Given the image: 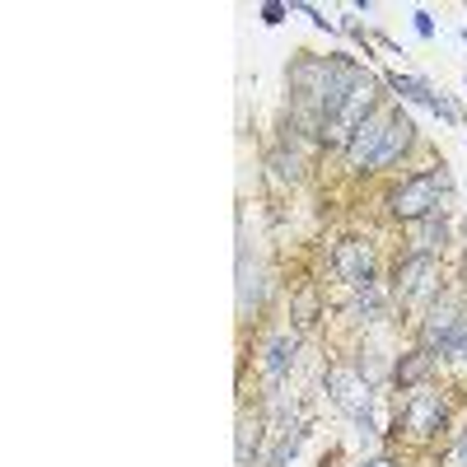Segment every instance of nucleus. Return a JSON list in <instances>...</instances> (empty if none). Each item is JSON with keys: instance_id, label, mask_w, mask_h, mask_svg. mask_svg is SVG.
Here are the masks:
<instances>
[{"instance_id": "20e7f679", "label": "nucleus", "mask_w": 467, "mask_h": 467, "mask_svg": "<svg viewBox=\"0 0 467 467\" xmlns=\"http://www.w3.org/2000/svg\"><path fill=\"white\" fill-rule=\"evenodd\" d=\"M393 295L407 308H431L440 299V257H425V253H407L393 271Z\"/></svg>"}, {"instance_id": "f8f14e48", "label": "nucleus", "mask_w": 467, "mask_h": 467, "mask_svg": "<svg viewBox=\"0 0 467 467\" xmlns=\"http://www.w3.org/2000/svg\"><path fill=\"white\" fill-rule=\"evenodd\" d=\"M266 169H271V178H276V182H299L304 178V154L290 150V145H281V150L266 154Z\"/></svg>"}, {"instance_id": "2eb2a0df", "label": "nucleus", "mask_w": 467, "mask_h": 467, "mask_svg": "<svg viewBox=\"0 0 467 467\" xmlns=\"http://www.w3.org/2000/svg\"><path fill=\"white\" fill-rule=\"evenodd\" d=\"M314 314H318V290H304V295L295 299V318H299V323H314Z\"/></svg>"}, {"instance_id": "ddd939ff", "label": "nucleus", "mask_w": 467, "mask_h": 467, "mask_svg": "<svg viewBox=\"0 0 467 467\" xmlns=\"http://www.w3.org/2000/svg\"><path fill=\"white\" fill-rule=\"evenodd\" d=\"M388 85H393L402 99H411V103H435V89L420 85V80H411V75H388Z\"/></svg>"}, {"instance_id": "f257e3e1", "label": "nucleus", "mask_w": 467, "mask_h": 467, "mask_svg": "<svg viewBox=\"0 0 467 467\" xmlns=\"http://www.w3.org/2000/svg\"><path fill=\"white\" fill-rule=\"evenodd\" d=\"M383 206H388V215L402 220V224H420L425 215L449 211V173L444 169L411 173V178H402L393 192H388Z\"/></svg>"}, {"instance_id": "9b49d317", "label": "nucleus", "mask_w": 467, "mask_h": 467, "mask_svg": "<svg viewBox=\"0 0 467 467\" xmlns=\"http://www.w3.org/2000/svg\"><path fill=\"white\" fill-rule=\"evenodd\" d=\"M435 360H440L435 350H425V346H420V350H411V356H407V360L393 369V379H398L402 388H420V379L435 369Z\"/></svg>"}, {"instance_id": "39448f33", "label": "nucleus", "mask_w": 467, "mask_h": 467, "mask_svg": "<svg viewBox=\"0 0 467 467\" xmlns=\"http://www.w3.org/2000/svg\"><path fill=\"white\" fill-rule=\"evenodd\" d=\"M327 393H332V402H337L350 420H356L365 435H374V416H369L374 383H369V374H365V369H350V365L327 369Z\"/></svg>"}, {"instance_id": "f03ea898", "label": "nucleus", "mask_w": 467, "mask_h": 467, "mask_svg": "<svg viewBox=\"0 0 467 467\" xmlns=\"http://www.w3.org/2000/svg\"><path fill=\"white\" fill-rule=\"evenodd\" d=\"M449 420V398L435 393V388H411L407 402L398 407V435H407L411 444H431Z\"/></svg>"}, {"instance_id": "6ab92c4d", "label": "nucleus", "mask_w": 467, "mask_h": 467, "mask_svg": "<svg viewBox=\"0 0 467 467\" xmlns=\"http://www.w3.org/2000/svg\"><path fill=\"white\" fill-rule=\"evenodd\" d=\"M360 467H398L393 458H369V462H360Z\"/></svg>"}, {"instance_id": "7ed1b4c3", "label": "nucleus", "mask_w": 467, "mask_h": 467, "mask_svg": "<svg viewBox=\"0 0 467 467\" xmlns=\"http://www.w3.org/2000/svg\"><path fill=\"white\" fill-rule=\"evenodd\" d=\"M462 341H467V308L458 299H435L425 308V323H420V346L435 350V356H462Z\"/></svg>"}, {"instance_id": "0eeeda50", "label": "nucleus", "mask_w": 467, "mask_h": 467, "mask_svg": "<svg viewBox=\"0 0 467 467\" xmlns=\"http://www.w3.org/2000/svg\"><path fill=\"white\" fill-rule=\"evenodd\" d=\"M332 266H337V276H341L350 290L374 285V248H369L365 239H346V244H337Z\"/></svg>"}, {"instance_id": "4468645a", "label": "nucleus", "mask_w": 467, "mask_h": 467, "mask_svg": "<svg viewBox=\"0 0 467 467\" xmlns=\"http://www.w3.org/2000/svg\"><path fill=\"white\" fill-rule=\"evenodd\" d=\"M257 435H262L257 416H244V420H239V467L253 462V444H257Z\"/></svg>"}, {"instance_id": "a211bd4d", "label": "nucleus", "mask_w": 467, "mask_h": 467, "mask_svg": "<svg viewBox=\"0 0 467 467\" xmlns=\"http://www.w3.org/2000/svg\"><path fill=\"white\" fill-rule=\"evenodd\" d=\"M262 15H266V24H281V15H285V5H266Z\"/></svg>"}, {"instance_id": "1a4fd4ad", "label": "nucleus", "mask_w": 467, "mask_h": 467, "mask_svg": "<svg viewBox=\"0 0 467 467\" xmlns=\"http://www.w3.org/2000/svg\"><path fill=\"white\" fill-rule=\"evenodd\" d=\"M416 229V244H411V253H425V257H435L444 244H449V220H444V211H435V215H425L420 224H411Z\"/></svg>"}, {"instance_id": "dca6fc26", "label": "nucleus", "mask_w": 467, "mask_h": 467, "mask_svg": "<svg viewBox=\"0 0 467 467\" xmlns=\"http://www.w3.org/2000/svg\"><path fill=\"white\" fill-rule=\"evenodd\" d=\"M416 33H420V37H431V33H435V19H431V15H425V10L416 15Z\"/></svg>"}, {"instance_id": "423d86ee", "label": "nucleus", "mask_w": 467, "mask_h": 467, "mask_svg": "<svg viewBox=\"0 0 467 467\" xmlns=\"http://www.w3.org/2000/svg\"><path fill=\"white\" fill-rule=\"evenodd\" d=\"M388 122H393V112H369L365 122L350 131V140H346V150H341V160H346V169L350 173H369V164H374V154H379V145H383V131H388Z\"/></svg>"}, {"instance_id": "6e6552de", "label": "nucleus", "mask_w": 467, "mask_h": 467, "mask_svg": "<svg viewBox=\"0 0 467 467\" xmlns=\"http://www.w3.org/2000/svg\"><path fill=\"white\" fill-rule=\"evenodd\" d=\"M411 140H416V127L407 122L402 112H393V122H388V131H383V145H379V154H374V164H369V173H383V169H393L402 154L411 150Z\"/></svg>"}, {"instance_id": "f3484780", "label": "nucleus", "mask_w": 467, "mask_h": 467, "mask_svg": "<svg viewBox=\"0 0 467 467\" xmlns=\"http://www.w3.org/2000/svg\"><path fill=\"white\" fill-rule=\"evenodd\" d=\"M453 467H467V431H462V440H458V449H453Z\"/></svg>"}, {"instance_id": "9d476101", "label": "nucleus", "mask_w": 467, "mask_h": 467, "mask_svg": "<svg viewBox=\"0 0 467 467\" xmlns=\"http://www.w3.org/2000/svg\"><path fill=\"white\" fill-rule=\"evenodd\" d=\"M290 365H295V337H290V332L271 337V341H266V356H262L266 379H271V383H281V379L290 374Z\"/></svg>"}]
</instances>
